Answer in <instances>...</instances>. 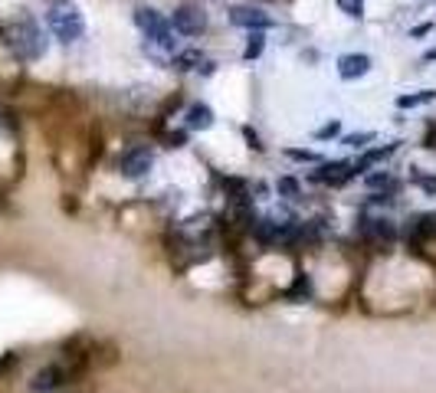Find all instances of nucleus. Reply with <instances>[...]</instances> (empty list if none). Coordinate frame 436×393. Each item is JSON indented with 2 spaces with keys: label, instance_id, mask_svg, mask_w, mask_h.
I'll return each mask as SVG.
<instances>
[{
  "label": "nucleus",
  "instance_id": "b1692460",
  "mask_svg": "<svg viewBox=\"0 0 436 393\" xmlns=\"http://www.w3.org/2000/svg\"><path fill=\"white\" fill-rule=\"evenodd\" d=\"M292 161H315V154L312 151H286Z\"/></svg>",
  "mask_w": 436,
  "mask_h": 393
},
{
  "label": "nucleus",
  "instance_id": "1a4fd4ad",
  "mask_svg": "<svg viewBox=\"0 0 436 393\" xmlns=\"http://www.w3.org/2000/svg\"><path fill=\"white\" fill-rule=\"evenodd\" d=\"M407 240L420 242V240H436V210L433 213H420L413 220H407V229H404Z\"/></svg>",
  "mask_w": 436,
  "mask_h": 393
},
{
  "label": "nucleus",
  "instance_id": "9b49d317",
  "mask_svg": "<svg viewBox=\"0 0 436 393\" xmlns=\"http://www.w3.org/2000/svg\"><path fill=\"white\" fill-rule=\"evenodd\" d=\"M315 181H325V183H345V181H351L354 177V164H348V161H335V164H325L318 174H312Z\"/></svg>",
  "mask_w": 436,
  "mask_h": 393
},
{
  "label": "nucleus",
  "instance_id": "4be33fe9",
  "mask_svg": "<svg viewBox=\"0 0 436 393\" xmlns=\"http://www.w3.org/2000/svg\"><path fill=\"white\" fill-rule=\"evenodd\" d=\"M338 131H341V125H338V121H331V125H325V128H318L315 138H335Z\"/></svg>",
  "mask_w": 436,
  "mask_h": 393
},
{
  "label": "nucleus",
  "instance_id": "2eb2a0df",
  "mask_svg": "<svg viewBox=\"0 0 436 393\" xmlns=\"http://www.w3.org/2000/svg\"><path fill=\"white\" fill-rule=\"evenodd\" d=\"M200 62H204L200 49H187V53H178V56H174V66H178V69H184V73H187V69H197Z\"/></svg>",
  "mask_w": 436,
  "mask_h": 393
},
{
  "label": "nucleus",
  "instance_id": "f257e3e1",
  "mask_svg": "<svg viewBox=\"0 0 436 393\" xmlns=\"http://www.w3.org/2000/svg\"><path fill=\"white\" fill-rule=\"evenodd\" d=\"M46 20H49V30L56 33V40H62V43L79 40L82 30H86L82 14L75 10L73 3H53V7H49V14H46Z\"/></svg>",
  "mask_w": 436,
  "mask_h": 393
},
{
  "label": "nucleus",
  "instance_id": "7ed1b4c3",
  "mask_svg": "<svg viewBox=\"0 0 436 393\" xmlns=\"http://www.w3.org/2000/svg\"><path fill=\"white\" fill-rule=\"evenodd\" d=\"M135 23L148 33L151 43H158L161 49H174V40H171V27L165 23V16L158 14L154 7H138L135 10Z\"/></svg>",
  "mask_w": 436,
  "mask_h": 393
},
{
  "label": "nucleus",
  "instance_id": "f3484780",
  "mask_svg": "<svg viewBox=\"0 0 436 393\" xmlns=\"http://www.w3.org/2000/svg\"><path fill=\"white\" fill-rule=\"evenodd\" d=\"M276 190H279L282 196H292V200H295V196H299V181H292V177H282V181L276 183Z\"/></svg>",
  "mask_w": 436,
  "mask_h": 393
},
{
  "label": "nucleus",
  "instance_id": "6ab92c4d",
  "mask_svg": "<svg viewBox=\"0 0 436 393\" xmlns=\"http://www.w3.org/2000/svg\"><path fill=\"white\" fill-rule=\"evenodd\" d=\"M338 7H341L348 16H361L364 14V0H338Z\"/></svg>",
  "mask_w": 436,
  "mask_h": 393
},
{
  "label": "nucleus",
  "instance_id": "39448f33",
  "mask_svg": "<svg viewBox=\"0 0 436 393\" xmlns=\"http://www.w3.org/2000/svg\"><path fill=\"white\" fill-rule=\"evenodd\" d=\"M69 380V374L62 370L60 364H46L43 370H36L33 374V380H30V390L33 393H56Z\"/></svg>",
  "mask_w": 436,
  "mask_h": 393
},
{
  "label": "nucleus",
  "instance_id": "f03ea898",
  "mask_svg": "<svg viewBox=\"0 0 436 393\" xmlns=\"http://www.w3.org/2000/svg\"><path fill=\"white\" fill-rule=\"evenodd\" d=\"M10 46H14V53L20 60H40L46 53V40L33 20H20L10 30Z\"/></svg>",
  "mask_w": 436,
  "mask_h": 393
},
{
  "label": "nucleus",
  "instance_id": "5701e85b",
  "mask_svg": "<svg viewBox=\"0 0 436 393\" xmlns=\"http://www.w3.org/2000/svg\"><path fill=\"white\" fill-rule=\"evenodd\" d=\"M165 141H167V148H181V144H184V131H174V135H165Z\"/></svg>",
  "mask_w": 436,
  "mask_h": 393
},
{
  "label": "nucleus",
  "instance_id": "6e6552de",
  "mask_svg": "<svg viewBox=\"0 0 436 393\" xmlns=\"http://www.w3.org/2000/svg\"><path fill=\"white\" fill-rule=\"evenodd\" d=\"M361 236L371 242H393L397 240V227L387 216H374V220H364L361 223Z\"/></svg>",
  "mask_w": 436,
  "mask_h": 393
},
{
  "label": "nucleus",
  "instance_id": "20e7f679",
  "mask_svg": "<svg viewBox=\"0 0 436 393\" xmlns=\"http://www.w3.org/2000/svg\"><path fill=\"white\" fill-rule=\"evenodd\" d=\"M171 27L178 33H184V36H197V33H204V27H207V14H204L197 3H184V7L174 10Z\"/></svg>",
  "mask_w": 436,
  "mask_h": 393
},
{
  "label": "nucleus",
  "instance_id": "ddd939ff",
  "mask_svg": "<svg viewBox=\"0 0 436 393\" xmlns=\"http://www.w3.org/2000/svg\"><path fill=\"white\" fill-rule=\"evenodd\" d=\"M289 299H295V302H305L308 295H312V275L308 272H299L295 275V282H292V288L286 292Z\"/></svg>",
  "mask_w": 436,
  "mask_h": 393
},
{
  "label": "nucleus",
  "instance_id": "0eeeda50",
  "mask_svg": "<svg viewBox=\"0 0 436 393\" xmlns=\"http://www.w3.org/2000/svg\"><path fill=\"white\" fill-rule=\"evenodd\" d=\"M119 170L125 174V177H145L151 170V151L148 148H132V151H125L119 157Z\"/></svg>",
  "mask_w": 436,
  "mask_h": 393
},
{
  "label": "nucleus",
  "instance_id": "f8f14e48",
  "mask_svg": "<svg viewBox=\"0 0 436 393\" xmlns=\"http://www.w3.org/2000/svg\"><path fill=\"white\" fill-rule=\"evenodd\" d=\"M210 125H213L210 105H191V108H187V128H194V131H207Z\"/></svg>",
  "mask_w": 436,
  "mask_h": 393
},
{
  "label": "nucleus",
  "instance_id": "aec40b11",
  "mask_svg": "<svg viewBox=\"0 0 436 393\" xmlns=\"http://www.w3.org/2000/svg\"><path fill=\"white\" fill-rule=\"evenodd\" d=\"M367 187H371V190L391 187V174H387V170H380V174H371V177H367Z\"/></svg>",
  "mask_w": 436,
  "mask_h": 393
},
{
  "label": "nucleus",
  "instance_id": "412c9836",
  "mask_svg": "<svg viewBox=\"0 0 436 393\" xmlns=\"http://www.w3.org/2000/svg\"><path fill=\"white\" fill-rule=\"evenodd\" d=\"M367 141H374V131H361V135H348L345 144H351V148H364Z\"/></svg>",
  "mask_w": 436,
  "mask_h": 393
},
{
  "label": "nucleus",
  "instance_id": "9d476101",
  "mask_svg": "<svg viewBox=\"0 0 436 393\" xmlns=\"http://www.w3.org/2000/svg\"><path fill=\"white\" fill-rule=\"evenodd\" d=\"M371 69V60L364 56V53H345L341 60H338V76L341 79H358L364 76Z\"/></svg>",
  "mask_w": 436,
  "mask_h": 393
},
{
  "label": "nucleus",
  "instance_id": "a211bd4d",
  "mask_svg": "<svg viewBox=\"0 0 436 393\" xmlns=\"http://www.w3.org/2000/svg\"><path fill=\"white\" fill-rule=\"evenodd\" d=\"M413 181H417V183L423 187V194H436V174H430V177H423L420 170L413 167Z\"/></svg>",
  "mask_w": 436,
  "mask_h": 393
},
{
  "label": "nucleus",
  "instance_id": "4468645a",
  "mask_svg": "<svg viewBox=\"0 0 436 393\" xmlns=\"http://www.w3.org/2000/svg\"><path fill=\"white\" fill-rule=\"evenodd\" d=\"M433 99H436V89H423V92H417V95H400V99H397V105H400V108H417V105L433 102Z\"/></svg>",
  "mask_w": 436,
  "mask_h": 393
},
{
  "label": "nucleus",
  "instance_id": "dca6fc26",
  "mask_svg": "<svg viewBox=\"0 0 436 393\" xmlns=\"http://www.w3.org/2000/svg\"><path fill=\"white\" fill-rule=\"evenodd\" d=\"M263 33H250V43H246V49H243V60H256L259 53H263Z\"/></svg>",
  "mask_w": 436,
  "mask_h": 393
},
{
  "label": "nucleus",
  "instance_id": "393cba45",
  "mask_svg": "<svg viewBox=\"0 0 436 393\" xmlns=\"http://www.w3.org/2000/svg\"><path fill=\"white\" fill-rule=\"evenodd\" d=\"M426 60H436V49H430V53H426Z\"/></svg>",
  "mask_w": 436,
  "mask_h": 393
},
{
  "label": "nucleus",
  "instance_id": "423d86ee",
  "mask_svg": "<svg viewBox=\"0 0 436 393\" xmlns=\"http://www.w3.org/2000/svg\"><path fill=\"white\" fill-rule=\"evenodd\" d=\"M230 23H237V27H250V30H266L272 27V16L263 14L259 7H246V3H237V7H230Z\"/></svg>",
  "mask_w": 436,
  "mask_h": 393
}]
</instances>
